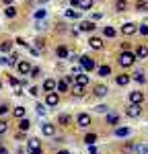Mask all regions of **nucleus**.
<instances>
[{"instance_id": "obj_1", "label": "nucleus", "mask_w": 148, "mask_h": 154, "mask_svg": "<svg viewBox=\"0 0 148 154\" xmlns=\"http://www.w3.org/2000/svg\"><path fill=\"white\" fill-rule=\"evenodd\" d=\"M136 51H132V49H130V51H122V54H119V58H117V62H119V66H122V68H130V66H134V62H136Z\"/></svg>"}, {"instance_id": "obj_2", "label": "nucleus", "mask_w": 148, "mask_h": 154, "mask_svg": "<svg viewBox=\"0 0 148 154\" xmlns=\"http://www.w3.org/2000/svg\"><path fill=\"white\" fill-rule=\"evenodd\" d=\"M78 62H80V66H82V70L85 72H91L97 68V64L93 62V58H88V56H82V58H78Z\"/></svg>"}, {"instance_id": "obj_3", "label": "nucleus", "mask_w": 148, "mask_h": 154, "mask_svg": "<svg viewBox=\"0 0 148 154\" xmlns=\"http://www.w3.org/2000/svg\"><path fill=\"white\" fill-rule=\"evenodd\" d=\"M27 150H29V154H41V142L37 138H31L27 144Z\"/></svg>"}, {"instance_id": "obj_4", "label": "nucleus", "mask_w": 148, "mask_h": 154, "mask_svg": "<svg viewBox=\"0 0 148 154\" xmlns=\"http://www.w3.org/2000/svg\"><path fill=\"white\" fill-rule=\"evenodd\" d=\"M125 113H128V117H140V113H142V107H140V103H130Z\"/></svg>"}, {"instance_id": "obj_5", "label": "nucleus", "mask_w": 148, "mask_h": 154, "mask_svg": "<svg viewBox=\"0 0 148 154\" xmlns=\"http://www.w3.org/2000/svg\"><path fill=\"white\" fill-rule=\"evenodd\" d=\"M58 103H60V95H58L56 91H51V93L45 95V105L48 107H56Z\"/></svg>"}, {"instance_id": "obj_6", "label": "nucleus", "mask_w": 148, "mask_h": 154, "mask_svg": "<svg viewBox=\"0 0 148 154\" xmlns=\"http://www.w3.org/2000/svg\"><path fill=\"white\" fill-rule=\"evenodd\" d=\"M95 29H97L95 21H82V23L78 25V31H82V33H93Z\"/></svg>"}, {"instance_id": "obj_7", "label": "nucleus", "mask_w": 148, "mask_h": 154, "mask_svg": "<svg viewBox=\"0 0 148 154\" xmlns=\"http://www.w3.org/2000/svg\"><path fill=\"white\" fill-rule=\"evenodd\" d=\"M31 68H33V66H31L27 60H19V64H17V70H19V74H23V76H25V74H29Z\"/></svg>"}, {"instance_id": "obj_8", "label": "nucleus", "mask_w": 148, "mask_h": 154, "mask_svg": "<svg viewBox=\"0 0 148 154\" xmlns=\"http://www.w3.org/2000/svg\"><path fill=\"white\" fill-rule=\"evenodd\" d=\"M76 123H78V128H88L91 125V115L88 113H80L76 117Z\"/></svg>"}, {"instance_id": "obj_9", "label": "nucleus", "mask_w": 148, "mask_h": 154, "mask_svg": "<svg viewBox=\"0 0 148 154\" xmlns=\"http://www.w3.org/2000/svg\"><path fill=\"white\" fill-rule=\"evenodd\" d=\"M93 95L99 97V99H103V97L109 95V88H107L105 84H97V86H95V91H93Z\"/></svg>"}, {"instance_id": "obj_10", "label": "nucleus", "mask_w": 148, "mask_h": 154, "mask_svg": "<svg viewBox=\"0 0 148 154\" xmlns=\"http://www.w3.org/2000/svg\"><path fill=\"white\" fill-rule=\"evenodd\" d=\"M130 80H132L130 74H119V76H115V84H117V86H128Z\"/></svg>"}, {"instance_id": "obj_11", "label": "nucleus", "mask_w": 148, "mask_h": 154, "mask_svg": "<svg viewBox=\"0 0 148 154\" xmlns=\"http://www.w3.org/2000/svg\"><path fill=\"white\" fill-rule=\"evenodd\" d=\"M136 31H138V25H134V23H125L122 27V33H123V35H134Z\"/></svg>"}, {"instance_id": "obj_12", "label": "nucleus", "mask_w": 148, "mask_h": 154, "mask_svg": "<svg viewBox=\"0 0 148 154\" xmlns=\"http://www.w3.org/2000/svg\"><path fill=\"white\" fill-rule=\"evenodd\" d=\"M88 45H91L93 49H103L105 43H103V39H101V37H91V39H88Z\"/></svg>"}, {"instance_id": "obj_13", "label": "nucleus", "mask_w": 148, "mask_h": 154, "mask_svg": "<svg viewBox=\"0 0 148 154\" xmlns=\"http://www.w3.org/2000/svg\"><path fill=\"white\" fill-rule=\"evenodd\" d=\"M17 14H19V11H17V6H14V4H8V6L4 8V17H6V19H14Z\"/></svg>"}, {"instance_id": "obj_14", "label": "nucleus", "mask_w": 148, "mask_h": 154, "mask_svg": "<svg viewBox=\"0 0 148 154\" xmlns=\"http://www.w3.org/2000/svg\"><path fill=\"white\" fill-rule=\"evenodd\" d=\"M41 134L48 136V138H51V136L56 134V128H54L51 123H43V125H41Z\"/></svg>"}, {"instance_id": "obj_15", "label": "nucleus", "mask_w": 148, "mask_h": 154, "mask_svg": "<svg viewBox=\"0 0 148 154\" xmlns=\"http://www.w3.org/2000/svg\"><path fill=\"white\" fill-rule=\"evenodd\" d=\"M64 14H66V19H80V17H82V11H80V8H78V11H76V8H68Z\"/></svg>"}, {"instance_id": "obj_16", "label": "nucleus", "mask_w": 148, "mask_h": 154, "mask_svg": "<svg viewBox=\"0 0 148 154\" xmlns=\"http://www.w3.org/2000/svg\"><path fill=\"white\" fill-rule=\"evenodd\" d=\"M56 80H54V78H45V82H43V91H45V93H51V91H56Z\"/></svg>"}, {"instance_id": "obj_17", "label": "nucleus", "mask_w": 148, "mask_h": 154, "mask_svg": "<svg viewBox=\"0 0 148 154\" xmlns=\"http://www.w3.org/2000/svg\"><path fill=\"white\" fill-rule=\"evenodd\" d=\"M136 58H138V60L148 58V48H146V45H138V48H136Z\"/></svg>"}, {"instance_id": "obj_18", "label": "nucleus", "mask_w": 148, "mask_h": 154, "mask_svg": "<svg viewBox=\"0 0 148 154\" xmlns=\"http://www.w3.org/2000/svg\"><path fill=\"white\" fill-rule=\"evenodd\" d=\"M56 56L60 60H66L68 56H70V51H68V48L66 45H58V49H56Z\"/></svg>"}, {"instance_id": "obj_19", "label": "nucleus", "mask_w": 148, "mask_h": 154, "mask_svg": "<svg viewBox=\"0 0 148 154\" xmlns=\"http://www.w3.org/2000/svg\"><path fill=\"white\" fill-rule=\"evenodd\" d=\"M144 101V95L140 93V91H134V93H130V103H142Z\"/></svg>"}, {"instance_id": "obj_20", "label": "nucleus", "mask_w": 148, "mask_h": 154, "mask_svg": "<svg viewBox=\"0 0 148 154\" xmlns=\"http://www.w3.org/2000/svg\"><path fill=\"white\" fill-rule=\"evenodd\" d=\"M132 134V128H117L115 130V138H128Z\"/></svg>"}, {"instance_id": "obj_21", "label": "nucleus", "mask_w": 148, "mask_h": 154, "mask_svg": "<svg viewBox=\"0 0 148 154\" xmlns=\"http://www.w3.org/2000/svg\"><path fill=\"white\" fill-rule=\"evenodd\" d=\"M115 11L117 12H125L128 11V0H115Z\"/></svg>"}, {"instance_id": "obj_22", "label": "nucleus", "mask_w": 148, "mask_h": 154, "mask_svg": "<svg viewBox=\"0 0 148 154\" xmlns=\"http://www.w3.org/2000/svg\"><path fill=\"white\" fill-rule=\"evenodd\" d=\"M136 11L148 12V0H136Z\"/></svg>"}, {"instance_id": "obj_23", "label": "nucleus", "mask_w": 148, "mask_h": 154, "mask_svg": "<svg viewBox=\"0 0 148 154\" xmlns=\"http://www.w3.org/2000/svg\"><path fill=\"white\" fill-rule=\"evenodd\" d=\"M68 88H70V84L66 82V80H64V78H62L60 82L56 84V91H58V93H68Z\"/></svg>"}, {"instance_id": "obj_24", "label": "nucleus", "mask_w": 148, "mask_h": 154, "mask_svg": "<svg viewBox=\"0 0 148 154\" xmlns=\"http://www.w3.org/2000/svg\"><path fill=\"white\" fill-rule=\"evenodd\" d=\"M45 17H48V11H45V8H39V11L33 12V19H35V21H43Z\"/></svg>"}, {"instance_id": "obj_25", "label": "nucleus", "mask_w": 148, "mask_h": 154, "mask_svg": "<svg viewBox=\"0 0 148 154\" xmlns=\"http://www.w3.org/2000/svg\"><path fill=\"white\" fill-rule=\"evenodd\" d=\"M107 123L109 125H117L119 123V115L117 113H107Z\"/></svg>"}, {"instance_id": "obj_26", "label": "nucleus", "mask_w": 148, "mask_h": 154, "mask_svg": "<svg viewBox=\"0 0 148 154\" xmlns=\"http://www.w3.org/2000/svg\"><path fill=\"white\" fill-rule=\"evenodd\" d=\"M72 95L74 97H82L85 95V86H82V84H74L72 86Z\"/></svg>"}, {"instance_id": "obj_27", "label": "nucleus", "mask_w": 148, "mask_h": 154, "mask_svg": "<svg viewBox=\"0 0 148 154\" xmlns=\"http://www.w3.org/2000/svg\"><path fill=\"white\" fill-rule=\"evenodd\" d=\"M25 113H27V111H25V107H14V109H12V115H14L17 119H23Z\"/></svg>"}, {"instance_id": "obj_28", "label": "nucleus", "mask_w": 148, "mask_h": 154, "mask_svg": "<svg viewBox=\"0 0 148 154\" xmlns=\"http://www.w3.org/2000/svg\"><path fill=\"white\" fill-rule=\"evenodd\" d=\"M76 84H82V86H86V84H88V76H86L85 72H80V74L76 76Z\"/></svg>"}, {"instance_id": "obj_29", "label": "nucleus", "mask_w": 148, "mask_h": 154, "mask_svg": "<svg viewBox=\"0 0 148 154\" xmlns=\"http://www.w3.org/2000/svg\"><path fill=\"white\" fill-rule=\"evenodd\" d=\"M78 8H80V11H91V8H93V0H80Z\"/></svg>"}, {"instance_id": "obj_30", "label": "nucleus", "mask_w": 148, "mask_h": 154, "mask_svg": "<svg viewBox=\"0 0 148 154\" xmlns=\"http://www.w3.org/2000/svg\"><path fill=\"white\" fill-rule=\"evenodd\" d=\"M0 51L11 54V51H12V43H11V41H2V43H0Z\"/></svg>"}, {"instance_id": "obj_31", "label": "nucleus", "mask_w": 148, "mask_h": 154, "mask_svg": "<svg viewBox=\"0 0 148 154\" xmlns=\"http://www.w3.org/2000/svg\"><path fill=\"white\" fill-rule=\"evenodd\" d=\"M29 128H31V121L23 117V119H21V123H19V130H21V131H27Z\"/></svg>"}, {"instance_id": "obj_32", "label": "nucleus", "mask_w": 148, "mask_h": 154, "mask_svg": "<svg viewBox=\"0 0 148 154\" xmlns=\"http://www.w3.org/2000/svg\"><path fill=\"white\" fill-rule=\"evenodd\" d=\"M95 142H97V134H86L85 136V144L91 146V144H95Z\"/></svg>"}, {"instance_id": "obj_33", "label": "nucleus", "mask_w": 148, "mask_h": 154, "mask_svg": "<svg viewBox=\"0 0 148 154\" xmlns=\"http://www.w3.org/2000/svg\"><path fill=\"white\" fill-rule=\"evenodd\" d=\"M103 33H105V37H115V35H117L115 27H105V29H103Z\"/></svg>"}, {"instance_id": "obj_34", "label": "nucleus", "mask_w": 148, "mask_h": 154, "mask_svg": "<svg viewBox=\"0 0 148 154\" xmlns=\"http://www.w3.org/2000/svg\"><path fill=\"white\" fill-rule=\"evenodd\" d=\"M134 80H136V82H140V84H144V82H146L144 72H136V74H134Z\"/></svg>"}, {"instance_id": "obj_35", "label": "nucleus", "mask_w": 148, "mask_h": 154, "mask_svg": "<svg viewBox=\"0 0 148 154\" xmlns=\"http://www.w3.org/2000/svg\"><path fill=\"white\" fill-rule=\"evenodd\" d=\"M134 152H136V154H148V146L138 144V146H134Z\"/></svg>"}, {"instance_id": "obj_36", "label": "nucleus", "mask_w": 148, "mask_h": 154, "mask_svg": "<svg viewBox=\"0 0 148 154\" xmlns=\"http://www.w3.org/2000/svg\"><path fill=\"white\" fill-rule=\"evenodd\" d=\"M109 74H111L109 66H99V76H109Z\"/></svg>"}, {"instance_id": "obj_37", "label": "nucleus", "mask_w": 148, "mask_h": 154, "mask_svg": "<svg viewBox=\"0 0 148 154\" xmlns=\"http://www.w3.org/2000/svg\"><path fill=\"white\" fill-rule=\"evenodd\" d=\"M58 121H60L62 125H68V123H70V115H68V113H62L60 117H58Z\"/></svg>"}, {"instance_id": "obj_38", "label": "nucleus", "mask_w": 148, "mask_h": 154, "mask_svg": "<svg viewBox=\"0 0 148 154\" xmlns=\"http://www.w3.org/2000/svg\"><path fill=\"white\" fill-rule=\"evenodd\" d=\"M95 111H97V113H107L109 107H107V105H97V107H95Z\"/></svg>"}, {"instance_id": "obj_39", "label": "nucleus", "mask_w": 148, "mask_h": 154, "mask_svg": "<svg viewBox=\"0 0 148 154\" xmlns=\"http://www.w3.org/2000/svg\"><path fill=\"white\" fill-rule=\"evenodd\" d=\"M35 109H37V113H39V115H45V113H48V109H45V105H41V103H39V105H37Z\"/></svg>"}, {"instance_id": "obj_40", "label": "nucleus", "mask_w": 148, "mask_h": 154, "mask_svg": "<svg viewBox=\"0 0 148 154\" xmlns=\"http://www.w3.org/2000/svg\"><path fill=\"white\" fill-rule=\"evenodd\" d=\"M119 48H122V51H130V49H132V43H130V41H123Z\"/></svg>"}, {"instance_id": "obj_41", "label": "nucleus", "mask_w": 148, "mask_h": 154, "mask_svg": "<svg viewBox=\"0 0 148 154\" xmlns=\"http://www.w3.org/2000/svg\"><path fill=\"white\" fill-rule=\"evenodd\" d=\"M8 82H11L12 86H21V80H19V78H14V76H8Z\"/></svg>"}, {"instance_id": "obj_42", "label": "nucleus", "mask_w": 148, "mask_h": 154, "mask_svg": "<svg viewBox=\"0 0 148 154\" xmlns=\"http://www.w3.org/2000/svg\"><path fill=\"white\" fill-rule=\"evenodd\" d=\"M6 130H8V123H6L4 119H0V134H4Z\"/></svg>"}, {"instance_id": "obj_43", "label": "nucleus", "mask_w": 148, "mask_h": 154, "mask_svg": "<svg viewBox=\"0 0 148 154\" xmlns=\"http://www.w3.org/2000/svg\"><path fill=\"white\" fill-rule=\"evenodd\" d=\"M138 31H140L142 35H146V37H148V25H146V23H144V25H140V29H138Z\"/></svg>"}, {"instance_id": "obj_44", "label": "nucleus", "mask_w": 148, "mask_h": 154, "mask_svg": "<svg viewBox=\"0 0 148 154\" xmlns=\"http://www.w3.org/2000/svg\"><path fill=\"white\" fill-rule=\"evenodd\" d=\"M8 60H11V66H12V64H19V54H12V56H8Z\"/></svg>"}, {"instance_id": "obj_45", "label": "nucleus", "mask_w": 148, "mask_h": 154, "mask_svg": "<svg viewBox=\"0 0 148 154\" xmlns=\"http://www.w3.org/2000/svg\"><path fill=\"white\" fill-rule=\"evenodd\" d=\"M29 74H31V78H37V76L41 74V70H39V68H31V72H29Z\"/></svg>"}, {"instance_id": "obj_46", "label": "nucleus", "mask_w": 148, "mask_h": 154, "mask_svg": "<svg viewBox=\"0 0 148 154\" xmlns=\"http://www.w3.org/2000/svg\"><path fill=\"white\" fill-rule=\"evenodd\" d=\"M0 66H11V60L6 58V56H2L0 58Z\"/></svg>"}, {"instance_id": "obj_47", "label": "nucleus", "mask_w": 148, "mask_h": 154, "mask_svg": "<svg viewBox=\"0 0 148 154\" xmlns=\"http://www.w3.org/2000/svg\"><path fill=\"white\" fill-rule=\"evenodd\" d=\"M8 109H11V107L2 103V105H0V115H6V113H8Z\"/></svg>"}, {"instance_id": "obj_48", "label": "nucleus", "mask_w": 148, "mask_h": 154, "mask_svg": "<svg viewBox=\"0 0 148 154\" xmlns=\"http://www.w3.org/2000/svg\"><path fill=\"white\" fill-rule=\"evenodd\" d=\"M29 95H31V97H37V95H39V88H37V86H31V88H29Z\"/></svg>"}, {"instance_id": "obj_49", "label": "nucleus", "mask_w": 148, "mask_h": 154, "mask_svg": "<svg viewBox=\"0 0 148 154\" xmlns=\"http://www.w3.org/2000/svg\"><path fill=\"white\" fill-rule=\"evenodd\" d=\"M88 154H99V150H97V146H95V144H91V146H88Z\"/></svg>"}, {"instance_id": "obj_50", "label": "nucleus", "mask_w": 148, "mask_h": 154, "mask_svg": "<svg viewBox=\"0 0 148 154\" xmlns=\"http://www.w3.org/2000/svg\"><path fill=\"white\" fill-rule=\"evenodd\" d=\"M17 43H19V45H23V48H29V43H27L25 39H21V37H17Z\"/></svg>"}, {"instance_id": "obj_51", "label": "nucleus", "mask_w": 148, "mask_h": 154, "mask_svg": "<svg viewBox=\"0 0 148 154\" xmlns=\"http://www.w3.org/2000/svg\"><path fill=\"white\" fill-rule=\"evenodd\" d=\"M123 150H125V152H132V150H134V144H125Z\"/></svg>"}, {"instance_id": "obj_52", "label": "nucleus", "mask_w": 148, "mask_h": 154, "mask_svg": "<svg viewBox=\"0 0 148 154\" xmlns=\"http://www.w3.org/2000/svg\"><path fill=\"white\" fill-rule=\"evenodd\" d=\"M99 19H103V12H95L93 14V21H99Z\"/></svg>"}, {"instance_id": "obj_53", "label": "nucleus", "mask_w": 148, "mask_h": 154, "mask_svg": "<svg viewBox=\"0 0 148 154\" xmlns=\"http://www.w3.org/2000/svg\"><path fill=\"white\" fill-rule=\"evenodd\" d=\"M35 29H37V31H41V29H45V25L41 23V21H37V25H35Z\"/></svg>"}, {"instance_id": "obj_54", "label": "nucleus", "mask_w": 148, "mask_h": 154, "mask_svg": "<svg viewBox=\"0 0 148 154\" xmlns=\"http://www.w3.org/2000/svg\"><path fill=\"white\" fill-rule=\"evenodd\" d=\"M70 4H72V8H76V6L80 4V0H70Z\"/></svg>"}, {"instance_id": "obj_55", "label": "nucleus", "mask_w": 148, "mask_h": 154, "mask_svg": "<svg viewBox=\"0 0 148 154\" xmlns=\"http://www.w3.org/2000/svg\"><path fill=\"white\" fill-rule=\"evenodd\" d=\"M0 154H8V150H6L4 146H0Z\"/></svg>"}, {"instance_id": "obj_56", "label": "nucleus", "mask_w": 148, "mask_h": 154, "mask_svg": "<svg viewBox=\"0 0 148 154\" xmlns=\"http://www.w3.org/2000/svg\"><path fill=\"white\" fill-rule=\"evenodd\" d=\"M2 2H4L6 6H8V4H12V0H2Z\"/></svg>"}, {"instance_id": "obj_57", "label": "nucleus", "mask_w": 148, "mask_h": 154, "mask_svg": "<svg viewBox=\"0 0 148 154\" xmlns=\"http://www.w3.org/2000/svg\"><path fill=\"white\" fill-rule=\"evenodd\" d=\"M58 154H70V152H68V150H60Z\"/></svg>"}, {"instance_id": "obj_58", "label": "nucleus", "mask_w": 148, "mask_h": 154, "mask_svg": "<svg viewBox=\"0 0 148 154\" xmlns=\"http://www.w3.org/2000/svg\"><path fill=\"white\" fill-rule=\"evenodd\" d=\"M0 86H2V84H0Z\"/></svg>"}]
</instances>
